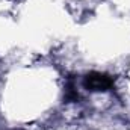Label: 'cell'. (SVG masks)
Returning a JSON list of instances; mask_svg holds the SVG:
<instances>
[{"label":"cell","mask_w":130,"mask_h":130,"mask_svg":"<svg viewBox=\"0 0 130 130\" xmlns=\"http://www.w3.org/2000/svg\"><path fill=\"white\" fill-rule=\"evenodd\" d=\"M83 86L88 91H109L113 88V77L104 73H88L83 79Z\"/></svg>","instance_id":"cell-1"}]
</instances>
